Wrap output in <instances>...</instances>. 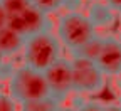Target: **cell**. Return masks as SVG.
I'll return each mask as SVG.
<instances>
[{"instance_id":"6da1fadb","label":"cell","mask_w":121,"mask_h":111,"mask_svg":"<svg viewBox=\"0 0 121 111\" xmlns=\"http://www.w3.org/2000/svg\"><path fill=\"white\" fill-rule=\"evenodd\" d=\"M60 47H62V44H60L57 34H52L51 29L34 34L27 37L25 40V47L22 52L24 64L44 72L56 61L62 57L60 56Z\"/></svg>"},{"instance_id":"7a4b0ae2","label":"cell","mask_w":121,"mask_h":111,"mask_svg":"<svg viewBox=\"0 0 121 111\" xmlns=\"http://www.w3.org/2000/svg\"><path fill=\"white\" fill-rule=\"evenodd\" d=\"M9 93L19 104L51 96L44 72L27 64L15 67L12 77L9 79Z\"/></svg>"},{"instance_id":"3957f363","label":"cell","mask_w":121,"mask_h":111,"mask_svg":"<svg viewBox=\"0 0 121 111\" xmlns=\"http://www.w3.org/2000/svg\"><path fill=\"white\" fill-rule=\"evenodd\" d=\"M56 34L60 44L74 54L98 32L93 22L89 20L87 13H82L79 10H69L59 17Z\"/></svg>"},{"instance_id":"277c9868","label":"cell","mask_w":121,"mask_h":111,"mask_svg":"<svg viewBox=\"0 0 121 111\" xmlns=\"http://www.w3.org/2000/svg\"><path fill=\"white\" fill-rule=\"evenodd\" d=\"M74 93L78 94H99L106 88V76L96 61H89L79 56H72Z\"/></svg>"},{"instance_id":"5b68a950","label":"cell","mask_w":121,"mask_h":111,"mask_svg":"<svg viewBox=\"0 0 121 111\" xmlns=\"http://www.w3.org/2000/svg\"><path fill=\"white\" fill-rule=\"evenodd\" d=\"M51 96L57 101H66L69 94L74 91V76H72V61L67 57H60L51 67L44 71Z\"/></svg>"},{"instance_id":"8992f818","label":"cell","mask_w":121,"mask_h":111,"mask_svg":"<svg viewBox=\"0 0 121 111\" xmlns=\"http://www.w3.org/2000/svg\"><path fill=\"white\" fill-rule=\"evenodd\" d=\"M9 27L15 29L17 32H20L25 37H30L34 34L49 30L51 24L47 19V13L42 12L40 9H37L34 4H30L20 13L13 15V17H9Z\"/></svg>"},{"instance_id":"52a82bcc","label":"cell","mask_w":121,"mask_h":111,"mask_svg":"<svg viewBox=\"0 0 121 111\" xmlns=\"http://www.w3.org/2000/svg\"><path fill=\"white\" fill-rule=\"evenodd\" d=\"M96 62L106 76H121V40L118 36H104L103 51Z\"/></svg>"},{"instance_id":"ba28073f","label":"cell","mask_w":121,"mask_h":111,"mask_svg":"<svg viewBox=\"0 0 121 111\" xmlns=\"http://www.w3.org/2000/svg\"><path fill=\"white\" fill-rule=\"evenodd\" d=\"M27 37L17 32L12 27H4L0 29V51H2L4 57H15L20 52H24Z\"/></svg>"},{"instance_id":"9c48e42d","label":"cell","mask_w":121,"mask_h":111,"mask_svg":"<svg viewBox=\"0 0 121 111\" xmlns=\"http://www.w3.org/2000/svg\"><path fill=\"white\" fill-rule=\"evenodd\" d=\"M116 12L106 2H91L87 7V17L96 29H109L116 22Z\"/></svg>"},{"instance_id":"30bf717a","label":"cell","mask_w":121,"mask_h":111,"mask_svg":"<svg viewBox=\"0 0 121 111\" xmlns=\"http://www.w3.org/2000/svg\"><path fill=\"white\" fill-rule=\"evenodd\" d=\"M37 9H40L45 13H52L60 9H71V10H78L81 5V0H30Z\"/></svg>"},{"instance_id":"8fae6325","label":"cell","mask_w":121,"mask_h":111,"mask_svg":"<svg viewBox=\"0 0 121 111\" xmlns=\"http://www.w3.org/2000/svg\"><path fill=\"white\" fill-rule=\"evenodd\" d=\"M103 44H104V36L96 34L94 37H91L79 51H76L74 56H79V57H84V59H89V61H98V57L103 51Z\"/></svg>"},{"instance_id":"7c38bea8","label":"cell","mask_w":121,"mask_h":111,"mask_svg":"<svg viewBox=\"0 0 121 111\" xmlns=\"http://www.w3.org/2000/svg\"><path fill=\"white\" fill-rule=\"evenodd\" d=\"M60 106H62L60 101H57L52 96H47V98H40V99L22 103L20 111H57Z\"/></svg>"},{"instance_id":"4fadbf2b","label":"cell","mask_w":121,"mask_h":111,"mask_svg":"<svg viewBox=\"0 0 121 111\" xmlns=\"http://www.w3.org/2000/svg\"><path fill=\"white\" fill-rule=\"evenodd\" d=\"M0 4L9 13V17H13V15L20 13L22 10H25L32 2L30 0H0Z\"/></svg>"},{"instance_id":"5bb4252c","label":"cell","mask_w":121,"mask_h":111,"mask_svg":"<svg viewBox=\"0 0 121 111\" xmlns=\"http://www.w3.org/2000/svg\"><path fill=\"white\" fill-rule=\"evenodd\" d=\"M0 111H19L17 101L10 93L0 91Z\"/></svg>"},{"instance_id":"9a60e30c","label":"cell","mask_w":121,"mask_h":111,"mask_svg":"<svg viewBox=\"0 0 121 111\" xmlns=\"http://www.w3.org/2000/svg\"><path fill=\"white\" fill-rule=\"evenodd\" d=\"M104 106L103 103L99 101H94V99H86L82 101L78 108H76V111H104Z\"/></svg>"},{"instance_id":"2e32d148","label":"cell","mask_w":121,"mask_h":111,"mask_svg":"<svg viewBox=\"0 0 121 111\" xmlns=\"http://www.w3.org/2000/svg\"><path fill=\"white\" fill-rule=\"evenodd\" d=\"M7 25H9V13L5 12V9L0 4V29H4Z\"/></svg>"},{"instance_id":"e0dca14e","label":"cell","mask_w":121,"mask_h":111,"mask_svg":"<svg viewBox=\"0 0 121 111\" xmlns=\"http://www.w3.org/2000/svg\"><path fill=\"white\" fill-rule=\"evenodd\" d=\"M106 4H108L118 15H121V0H106Z\"/></svg>"},{"instance_id":"ac0fdd59","label":"cell","mask_w":121,"mask_h":111,"mask_svg":"<svg viewBox=\"0 0 121 111\" xmlns=\"http://www.w3.org/2000/svg\"><path fill=\"white\" fill-rule=\"evenodd\" d=\"M104 111H121V104L119 103H108L104 106Z\"/></svg>"},{"instance_id":"d6986e66","label":"cell","mask_w":121,"mask_h":111,"mask_svg":"<svg viewBox=\"0 0 121 111\" xmlns=\"http://www.w3.org/2000/svg\"><path fill=\"white\" fill-rule=\"evenodd\" d=\"M57 111H76V108H71V106H60Z\"/></svg>"},{"instance_id":"ffe728a7","label":"cell","mask_w":121,"mask_h":111,"mask_svg":"<svg viewBox=\"0 0 121 111\" xmlns=\"http://www.w3.org/2000/svg\"><path fill=\"white\" fill-rule=\"evenodd\" d=\"M4 59H5V57H4V54H2V51H0V66H2V64H4Z\"/></svg>"},{"instance_id":"44dd1931","label":"cell","mask_w":121,"mask_h":111,"mask_svg":"<svg viewBox=\"0 0 121 111\" xmlns=\"http://www.w3.org/2000/svg\"><path fill=\"white\" fill-rule=\"evenodd\" d=\"M118 103L121 104V89H119V93H118Z\"/></svg>"},{"instance_id":"7402d4cb","label":"cell","mask_w":121,"mask_h":111,"mask_svg":"<svg viewBox=\"0 0 121 111\" xmlns=\"http://www.w3.org/2000/svg\"><path fill=\"white\" fill-rule=\"evenodd\" d=\"M91 2H106V0H91Z\"/></svg>"},{"instance_id":"603a6c76","label":"cell","mask_w":121,"mask_h":111,"mask_svg":"<svg viewBox=\"0 0 121 111\" xmlns=\"http://www.w3.org/2000/svg\"><path fill=\"white\" fill-rule=\"evenodd\" d=\"M118 39L121 40V29H119V34H118Z\"/></svg>"}]
</instances>
